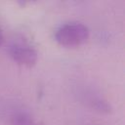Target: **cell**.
Listing matches in <instances>:
<instances>
[{
    "label": "cell",
    "instance_id": "7a4b0ae2",
    "mask_svg": "<svg viewBox=\"0 0 125 125\" xmlns=\"http://www.w3.org/2000/svg\"><path fill=\"white\" fill-rule=\"evenodd\" d=\"M10 55L13 60L21 65L31 67L38 59L36 50L26 43H15L10 48Z\"/></svg>",
    "mask_w": 125,
    "mask_h": 125
},
{
    "label": "cell",
    "instance_id": "277c9868",
    "mask_svg": "<svg viewBox=\"0 0 125 125\" xmlns=\"http://www.w3.org/2000/svg\"><path fill=\"white\" fill-rule=\"evenodd\" d=\"M3 40H4V36H3V32L1 30V28H0V45L3 43Z\"/></svg>",
    "mask_w": 125,
    "mask_h": 125
},
{
    "label": "cell",
    "instance_id": "3957f363",
    "mask_svg": "<svg viewBox=\"0 0 125 125\" xmlns=\"http://www.w3.org/2000/svg\"><path fill=\"white\" fill-rule=\"evenodd\" d=\"M11 125H41L26 112H16L11 118Z\"/></svg>",
    "mask_w": 125,
    "mask_h": 125
},
{
    "label": "cell",
    "instance_id": "6da1fadb",
    "mask_svg": "<svg viewBox=\"0 0 125 125\" xmlns=\"http://www.w3.org/2000/svg\"><path fill=\"white\" fill-rule=\"evenodd\" d=\"M89 28L78 21H71L61 25L55 32L56 41L67 48L78 47L84 44L89 38Z\"/></svg>",
    "mask_w": 125,
    "mask_h": 125
}]
</instances>
